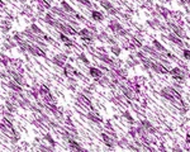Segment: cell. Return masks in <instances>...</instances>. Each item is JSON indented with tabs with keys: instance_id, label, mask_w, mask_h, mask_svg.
Here are the masks:
<instances>
[{
	"instance_id": "6da1fadb",
	"label": "cell",
	"mask_w": 190,
	"mask_h": 152,
	"mask_svg": "<svg viewBox=\"0 0 190 152\" xmlns=\"http://www.w3.org/2000/svg\"><path fill=\"white\" fill-rule=\"evenodd\" d=\"M169 74L172 76V79H174V80L178 81V83H180V84L184 83V80L186 79V76H188V72L184 71V70H183L181 67H179V66L170 69V70H169Z\"/></svg>"
},
{
	"instance_id": "7a4b0ae2",
	"label": "cell",
	"mask_w": 190,
	"mask_h": 152,
	"mask_svg": "<svg viewBox=\"0 0 190 152\" xmlns=\"http://www.w3.org/2000/svg\"><path fill=\"white\" fill-rule=\"evenodd\" d=\"M86 118L91 122V123H94V124H102L103 123V117H102V114L97 109H94V108H90L88 110Z\"/></svg>"
},
{
	"instance_id": "3957f363",
	"label": "cell",
	"mask_w": 190,
	"mask_h": 152,
	"mask_svg": "<svg viewBox=\"0 0 190 152\" xmlns=\"http://www.w3.org/2000/svg\"><path fill=\"white\" fill-rule=\"evenodd\" d=\"M28 52H29L30 55L36 56V57H42V58L47 57V52H46V50H43L42 47H39V46L36 44V43H30Z\"/></svg>"
},
{
	"instance_id": "277c9868",
	"label": "cell",
	"mask_w": 190,
	"mask_h": 152,
	"mask_svg": "<svg viewBox=\"0 0 190 152\" xmlns=\"http://www.w3.org/2000/svg\"><path fill=\"white\" fill-rule=\"evenodd\" d=\"M76 101H77V103H80L81 105H84L85 108H88V109L93 108V103H91V99H90L88 95L83 94L81 91H79V93L76 94Z\"/></svg>"
},
{
	"instance_id": "5b68a950",
	"label": "cell",
	"mask_w": 190,
	"mask_h": 152,
	"mask_svg": "<svg viewBox=\"0 0 190 152\" xmlns=\"http://www.w3.org/2000/svg\"><path fill=\"white\" fill-rule=\"evenodd\" d=\"M67 58H69V56H66L63 52L62 53H57V55H55L52 57V64L58 66V67H63L65 64L67 62Z\"/></svg>"
},
{
	"instance_id": "8992f818",
	"label": "cell",
	"mask_w": 190,
	"mask_h": 152,
	"mask_svg": "<svg viewBox=\"0 0 190 152\" xmlns=\"http://www.w3.org/2000/svg\"><path fill=\"white\" fill-rule=\"evenodd\" d=\"M102 140H103V142H104V145L106 146V147H109V148H114L115 146H117V140L115 138H113L110 134H108L105 131L104 132H102Z\"/></svg>"
},
{
	"instance_id": "52a82bcc",
	"label": "cell",
	"mask_w": 190,
	"mask_h": 152,
	"mask_svg": "<svg viewBox=\"0 0 190 152\" xmlns=\"http://www.w3.org/2000/svg\"><path fill=\"white\" fill-rule=\"evenodd\" d=\"M151 70L155 71V72H157V74H162V75L169 74V69L165 67L162 64H160L158 61H155V60L152 61V64H151Z\"/></svg>"
},
{
	"instance_id": "ba28073f",
	"label": "cell",
	"mask_w": 190,
	"mask_h": 152,
	"mask_svg": "<svg viewBox=\"0 0 190 152\" xmlns=\"http://www.w3.org/2000/svg\"><path fill=\"white\" fill-rule=\"evenodd\" d=\"M4 105H5L7 110H8V112H10V113H13V114H15V113L18 112V109H19V104H18V101L10 100L9 98H8L7 100H5Z\"/></svg>"
},
{
	"instance_id": "9c48e42d",
	"label": "cell",
	"mask_w": 190,
	"mask_h": 152,
	"mask_svg": "<svg viewBox=\"0 0 190 152\" xmlns=\"http://www.w3.org/2000/svg\"><path fill=\"white\" fill-rule=\"evenodd\" d=\"M51 0H37V10L38 13H44L46 10L51 9Z\"/></svg>"
},
{
	"instance_id": "30bf717a",
	"label": "cell",
	"mask_w": 190,
	"mask_h": 152,
	"mask_svg": "<svg viewBox=\"0 0 190 152\" xmlns=\"http://www.w3.org/2000/svg\"><path fill=\"white\" fill-rule=\"evenodd\" d=\"M5 85L9 87V90L17 91V93H22V91H24V90H23V86H20L17 81L13 80V79H8V80L5 81Z\"/></svg>"
},
{
	"instance_id": "8fae6325",
	"label": "cell",
	"mask_w": 190,
	"mask_h": 152,
	"mask_svg": "<svg viewBox=\"0 0 190 152\" xmlns=\"http://www.w3.org/2000/svg\"><path fill=\"white\" fill-rule=\"evenodd\" d=\"M122 24L117 20V19H110L109 23H108V30H112V32L115 34L117 32H119V30L122 29Z\"/></svg>"
},
{
	"instance_id": "7c38bea8",
	"label": "cell",
	"mask_w": 190,
	"mask_h": 152,
	"mask_svg": "<svg viewBox=\"0 0 190 152\" xmlns=\"http://www.w3.org/2000/svg\"><path fill=\"white\" fill-rule=\"evenodd\" d=\"M155 9L158 11V14H160V17L165 20H169L170 19V10L166 9L165 7L162 5H155Z\"/></svg>"
},
{
	"instance_id": "4fadbf2b",
	"label": "cell",
	"mask_w": 190,
	"mask_h": 152,
	"mask_svg": "<svg viewBox=\"0 0 190 152\" xmlns=\"http://www.w3.org/2000/svg\"><path fill=\"white\" fill-rule=\"evenodd\" d=\"M167 39H169L171 43H174V44L179 46V47H183V46L185 44V43H184V41H183V38L178 37L176 34H174L172 32H170V33L167 34Z\"/></svg>"
},
{
	"instance_id": "5bb4252c",
	"label": "cell",
	"mask_w": 190,
	"mask_h": 152,
	"mask_svg": "<svg viewBox=\"0 0 190 152\" xmlns=\"http://www.w3.org/2000/svg\"><path fill=\"white\" fill-rule=\"evenodd\" d=\"M67 145H69V148L72 151H85V148L80 145V142H77L75 138H70L67 141Z\"/></svg>"
},
{
	"instance_id": "9a60e30c",
	"label": "cell",
	"mask_w": 190,
	"mask_h": 152,
	"mask_svg": "<svg viewBox=\"0 0 190 152\" xmlns=\"http://www.w3.org/2000/svg\"><path fill=\"white\" fill-rule=\"evenodd\" d=\"M95 80V83H97V85H99V86H103V87H109V85H110V79H109V76H106V75H103V76H100L99 79H94Z\"/></svg>"
},
{
	"instance_id": "2e32d148",
	"label": "cell",
	"mask_w": 190,
	"mask_h": 152,
	"mask_svg": "<svg viewBox=\"0 0 190 152\" xmlns=\"http://www.w3.org/2000/svg\"><path fill=\"white\" fill-rule=\"evenodd\" d=\"M3 47L5 48V50H13V48H15V47H18V43L15 42L13 38H9V37H7L5 38V41L3 42Z\"/></svg>"
},
{
	"instance_id": "e0dca14e",
	"label": "cell",
	"mask_w": 190,
	"mask_h": 152,
	"mask_svg": "<svg viewBox=\"0 0 190 152\" xmlns=\"http://www.w3.org/2000/svg\"><path fill=\"white\" fill-rule=\"evenodd\" d=\"M63 69V76H66V78H71V76H74V72H75V67L70 64V62H66L65 66L62 67Z\"/></svg>"
},
{
	"instance_id": "ac0fdd59",
	"label": "cell",
	"mask_w": 190,
	"mask_h": 152,
	"mask_svg": "<svg viewBox=\"0 0 190 152\" xmlns=\"http://www.w3.org/2000/svg\"><path fill=\"white\" fill-rule=\"evenodd\" d=\"M89 75L91 76L93 79H99L100 76H103V72H102V70L99 67L91 66V67H89Z\"/></svg>"
},
{
	"instance_id": "d6986e66",
	"label": "cell",
	"mask_w": 190,
	"mask_h": 152,
	"mask_svg": "<svg viewBox=\"0 0 190 152\" xmlns=\"http://www.w3.org/2000/svg\"><path fill=\"white\" fill-rule=\"evenodd\" d=\"M129 42H131V46H132L133 50H136V48H142V38H139V37H137V36H131Z\"/></svg>"
},
{
	"instance_id": "ffe728a7",
	"label": "cell",
	"mask_w": 190,
	"mask_h": 152,
	"mask_svg": "<svg viewBox=\"0 0 190 152\" xmlns=\"http://www.w3.org/2000/svg\"><path fill=\"white\" fill-rule=\"evenodd\" d=\"M110 101H112L113 104H115V105H122V104H124V96H123V94L114 93L113 96L110 98Z\"/></svg>"
},
{
	"instance_id": "44dd1931",
	"label": "cell",
	"mask_w": 190,
	"mask_h": 152,
	"mask_svg": "<svg viewBox=\"0 0 190 152\" xmlns=\"http://www.w3.org/2000/svg\"><path fill=\"white\" fill-rule=\"evenodd\" d=\"M66 86H67V89L71 90V91H74V90L79 86V81H77V79L75 78V76L67 78V84H66Z\"/></svg>"
},
{
	"instance_id": "7402d4cb",
	"label": "cell",
	"mask_w": 190,
	"mask_h": 152,
	"mask_svg": "<svg viewBox=\"0 0 190 152\" xmlns=\"http://www.w3.org/2000/svg\"><path fill=\"white\" fill-rule=\"evenodd\" d=\"M18 104H19V108H22V109H29L30 105H32V101H30V99L25 95V96H23V98L18 101Z\"/></svg>"
},
{
	"instance_id": "603a6c76",
	"label": "cell",
	"mask_w": 190,
	"mask_h": 152,
	"mask_svg": "<svg viewBox=\"0 0 190 152\" xmlns=\"http://www.w3.org/2000/svg\"><path fill=\"white\" fill-rule=\"evenodd\" d=\"M43 20H44L46 24H48V25L53 27L57 19L55 18V14H52V13H47V14L44 15V17H43Z\"/></svg>"
},
{
	"instance_id": "cb8c5ba5",
	"label": "cell",
	"mask_w": 190,
	"mask_h": 152,
	"mask_svg": "<svg viewBox=\"0 0 190 152\" xmlns=\"http://www.w3.org/2000/svg\"><path fill=\"white\" fill-rule=\"evenodd\" d=\"M90 15H91V19L93 20H95V22H103L104 20V15H103V13L102 11H99V10H93L91 13H90Z\"/></svg>"
},
{
	"instance_id": "d4e9b609",
	"label": "cell",
	"mask_w": 190,
	"mask_h": 152,
	"mask_svg": "<svg viewBox=\"0 0 190 152\" xmlns=\"http://www.w3.org/2000/svg\"><path fill=\"white\" fill-rule=\"evenodd\" d=\"M9 67L17 70L19 67H23V61L20 58H10V62H9Z\"/></svg>"
},
{
	"instance_id": "484cf974",
	"label": "cell",
	"mask_w": 190,
	"mask_h": 152,
	"mask_svg": "<svg viewBox=\"0 0 190 152\" xmlns=\"http://www.w3.org/2000/svg\"><path fill=\"white\" fill-rule=\"evenodd\" d=\"M0 28H2V30L4 33H8L11 29V22L9 19H3L2 22H0Z\"/></svg>"
},
{
	"instance_id": "4316f807",
	"label": "cell",
	"mask_w": 190,
	"mask_h": 152,
	"mask_svg": "<svg viewBox=\"0 0 190 152\" xmlns=\"http://www.w3.org/2000/svg\"><path fill=\"white\" fill-rule=\"evenodd\" d=\"M41 100H42L44 104H57V99H56L51 93L47 94V95H44V96H42Z\"/></svg>"
},
{
	"instance_id": "83f0119b",
	"label": "cell",
	"mask_w": 190,
	"mask_h": 152,
	"mask_svg": "<svg viewBox=\"0 0 190 152\" xmlns=\"http://www.w3.org/2000/svg\"><path fill=\"white\" fill-rule=\"evenodd\" d=\"M109 38V34L106 30H100V32H98L97 34H95V39H98L100 42H106Z\"/></svg>"
},
{
	"instance_id": "f1b7e54d",
	"label": "cell",
	"mask_w": 190,
	"mask_h": 152,
	"mask_svg": "<svg viewBox=\"0 0 190 152\" xmlns=\"http://www.w3.org/2000/svg\"><path fill=\"white\" fill-rule=\"evenodd\" d=\"M17 43H18V47L20 48V51H23V52H28V50H29V46H30L29 39H28V41L22 39V41H19V42H17Z\"/></svg>"
},
{
	"instance_id": "f546056e",
	"label": "cell",
	"mask_w": 190,
	"mask_h": 152,
	"mask_svg": "<svg viewBox=\"0 0 190 152\" xmlns=\"http://www.w3.org/2000/svg\"><path fill=\"white\" fill-rule=\"evenodd\" d=\"M63 10H65L66 13H69V14H75L76 11H75V9L67 3V2H65V0H63V2H61V5H60Z\"/></svg>"
},
{
	"instance_id": "4dcf8cb0",
	"label": "cell",
	"mask_w": 190,
	"mask_h": 152,
	"mask_svg": "<svg viewBox=\"0 0 190 152\" xmlns=\"http://www.w3.org/2000/svg\"><path fill=\"white\" fill-rule=\"evenodd\" d=\"M122 118L125 119L127 123H129V124H133V123H134V118H133V115L131 114L129 110H124V112L122 113Z\"/></svg>"
},
{
	"instance_id": "1f68e13d",
	"label": "cell",
	"mask_w": 190,
	"mask_h": 152,
	"mask_svg": "<svg viewBox=\"0 0 190 152\" xmlns=\"http://www.w3.org/2000/svg\"><path fill=\"white\" fill-rule=\"evenodd\" d=\"M152 46H153V47H155L158 52H161V53H166V52H167V50L165 48V46H162L157 39H153V41H152Z\"/></svg>"
},
{
	"instance_id": "d6a6232c",
	"label": "cell",
	"mask_w": 190,
	"mask_h": 152,
	"mask_svg": "<svg viewBox=\"0 0 190 152\" xmlns=\"http://www.w3.org/2000/svg\"><path fill=\"white\" fill-rule=\"evenodd\" d=\"M43 140H44V141H47V143H50L52 147H56V145H57V143H56V141L53 140V137L51 136V133H50V132H46V133H44V136H43Z\"/></svg>"
},
{
	"instance_id": "836d02e7",
	"label": "cell",
	"mask_w": 190,
	"mask_h": 152,
	"mask_svg": "<svg viewBox=\"0 0 190 152\" xmlns=\"http://www.w3.org/2000/svg\"><path fill=\"white\" fill-rule=\"evenodd\" d=\"M9 140H10V142L11 143H18L19 141H20V133L15 129L13 133H11V136H9Z\"/></svg>"
},
{
	"instance_id": "e575fe53",
	"label": "cell",
	"mask_w": 190,
	"mask_h": 152,
	"mask_svg": "<svg viewBox=\"0 0 190 152\" xmlns=\"http://www.w3.org/2000/svg\"><path fill=\"white\" fill-rule=\"evenodd\" d=\"M50 93H51L50 86L46 85V84H41V86H39V95H41V98L47 95V94H50Z\"/></svg>"
},
{
	"instance_id": "d590c367",
	"label": "cell",
	"mask_w": 190,
	"mask_h": 152,
	"mask_svg": "<svg viewBox=\"0 0 190 152\" xmlns=\"http://www.w3.org/2000/svg\"><path fill=\"white\" fill-rule=\"evenodd\" d=\"M122 42V50H125V51H132L133 48H132V46H131V42H129V39H127L125 37H123V39L120 41Z\"/></svg>"
},
{
	"instance_id": "8d00e7d4",
	"label": "cell",
	"mask_w": 190,
	"mask_h": 152,
	"mask_svg": "<svg viewBox=\"0 0 190 152\" xmlns=\"http://www.w3.org/2000/svg\"><path fill=\"white\" fill-rule=\"evenodd\" d=\"M9 62H10V57L4 55V53H0V65L4 66V67H8Z\"/></svg>"
},
{
	"instance_id": "74e56055",
	"label": "cell",
	"mask_w": 190,
	"mask_h": 152,
	"mask_svg": "<svg viewBox=\"0 0 190 152\" xmlns=\"http://www.w3.org/2000/svg\"><path fill=\"white\" fill-rule=\"evenodd\" d=\"M110 51H112V55H114L115 57H119L122 53V47L118 44H113V46H110Z\"/></svg>"
},
{
	"instance_id": "f35d334b",
	"label": "cell",
	"mask_w": 190,
	"mask_h": 152,
	"mask_svg": "<svg viewBox=\"0 0 190 152\" xmlns=\"http://www.w3.org/2000/svg\"><path fill=\"white\" fill-rule=\"evenodd\" d=\"M29 29H30V30H32V32H33L34 34H37V36H43V34H44V33H43V30H42V29H41V28L37 25V24H34V23L29 27Z\"/></svg>"
},
{
	"instance_id": "ab89813d",
	"label": "cell",
	"mask_w": 190,
	"mask_h": 152,
	"mask_svg": "<svg viewBox=\"0 0 190 152\" xmlns=\"http://www.w3.org/2000/svg\"><path fill=\"white\" fill-rule=\"evenodd\" d=\"M128 143H129V141L127 140L125 137H122V138L117 140V146H118V147H120V148H127Z\"/></svg>"
},
{
	"instance_id": "60d3db41",
	"label": "cell",
	"mask_w": 190,
	"mask_h": 152,
	"mask_svg": "<svg viewBox=\"0 0 190 152\" xmlns=\"http://www.w3.org/2000/svg\"><path fill=\"white\" fill-rule=\"evenodd\" d=\"M99 3L102 5V8L105 10H109L110 8H113V4L110 3V0H99Z\"/></svg>"
},
{
	"instance_id": "b9f144b4",
	"label": "cell",
	"mask_w": 190,
	"mask_h": 152,
	"mask_svg": "<svg viewBox=\"0 0 190 152\" xmlns=\"http://www.w3.org/2000/svg\"><path fill=\"white\" fill-rule=\"evenodd\" d=\"M142 8H143V9H147V10H152V9L155 8V4H153L152 0H145L143 4H142Z\"/></svg>"
},
{
	"instance_id": "7bdbcfd3",
	"label": "cell",
	"mask_w": 190,
	"mask_h": 152,
	"mask_svg": "<svg viewBox=\"0 0 190 152\" xmlns=\"http://www.w3.org/2000/svg\"><path fill=\"white\" fill-rule=\"evenodd\" d=\"M137 65H139V60H136L134 57H131L129 60H127V66L128 67H136Z\"/></svg>"
},
{
	"instance_id": "ee69618b",
	"label": "cell",
	"mask_w": 190,
	"mask_h": 152,
	"mask_svg": "<svg viewBox=\"0 0 190 152\" xmlns=\"http://www.w3.org/2000/svg\"><path fill=\"white\" fill-rule=\"evenodd\" d=\"M139 124H141L142 127H143V128H146L147 131L153 126V124H152V122H150L148 119H142V120H139Z\"/></svg>"
},
{
	"instance_id": "f6af8a7d",
	"label": "cell",
	"mask_w": 190,
	"mask_h": 152,
	"mask_svg": "<svg viewBox=\"0 0 190 152\" xmlns=\"http://www.w3.org/2000/svg\"><path fill=\"white\" fill-rule=\"evenodd\" d=\"M77 60H80L81 62H83L84 65H86V66H89V64H90V61H89V58L85 56V53H79V55H77Z\"/></svg>"
},
{
	"instance_id": "bcb514c9",
	"label": "cell",
	"mask_w": 190,
	"mask_h": 152,
	"mask_svg": "<svg viewBox=\"0 0 190 152\" xmlns=\"http://www.w3.org/2000/svg\"><path fill=\"white\" fill-rule=\"evenodd\" d=\"M137 85H139V86H142L145 84V81H146V79L145 78H142V76H134V78L132 79Z\"/></svg>"
},
{
	"instance_id": "7dc6e473",
	"label": "cell",
	"mask_w": 190,
	"mask_h": 152,
	"mask_svg": "<svg viewBox=\"0 0 190 152\" xmlns=\"http://www.w3.org/2000/svg\"><path fill=\"white\" fill-rule=\"evenodd\" d=\"M74 17H75V19L77 20V22H80V23H86V18L84 17V15L83 14H80V13H75L74 14Z\"/></svg>"
},
{
	"instance_id": "c3c4849f",
	"label": "cell",
	"mask_w": 190,
	"mask_h": 152,
	"mask_svg": "<svg viewBox=\"0 0 190 152\" xmlns=\"http://www.w3.org/2000/svg\"><path fill=\"white\" fill-rule=\"evenodd\" d=\"M76 2L80 3V4H83L86 8H94V4H93L91 0H76Z\"/></svg>"
},
{
	"instance_id": "681fc988",
	"label": "cell",
	"mask_w": 190,
	"mask_h": 152,
	"mask_svg": "<svg viewBox=\"0 0 190 152\" xmlns=\"http://www.w3.org/2000/svg\"><path fill=\"white\" fill-rule=\"evenodd\" d=\"M128 136H129V137H132V140H133V138H136V137H137V131H136V127H131V128H129V131H128Z\"/></svg>"
},
{
	"instance_id": "f907efd6",
	"label": "cell",
	"mask_w": 190,
	"mask_h": 152,
	"mask_svg": "<svg viewBox=\"0 0 190 152\" xmlns=\"http://www.w3.org/2000/svg\"><path fill=\"white\" fill-rule=\"evenodd\" d=\"M112 119H108V120H105L104 122V128L105 129H112L113 128V123H112Z\"/></svg>"
},
{
	"instance_id": "816d5d0a",
	"label": "cell",
	"mask_w": 190,
	"mask_h": 152,
	"mask_svg": "<svg viewBox=\"0 0 190 152\" xmlns=\"http://www.w3.org/2000/svg\"><path fill=\"white\" fill-rule=\"evenodd\" d=\"M183 57H184L186 61H190V50H188V48L183 50Z\"/></svg>"
},
{
	"instance_id": "f5cc1de1",
	"label": "cell",
	"mask_w": 190,
	"mask_h": 152,
	"mask_svg": "<svg viewBox=\"0 0 190 152\" xmlns=\"http://www.w3.org/2000/svg\"><path fill=\"white\" fill-rule=\"evenodd\" d=\"M13 39L15 41V42H19V41H22L23 39V33H15L14 36H13Z\"/></svg>"
},
{
	"instance_id": "db71d44e",
	"label": "cell",
	"mask_w": 190,
	"mask_h": 152,
	"mask_svg": "<svg viewBox=\"0 0 190 152\" xmlns=\"http://www.w3.org/2000/svg\"><path fill=\"white\" fill-rule=\"evenodd\" d=\"M106 13H108L109 15H117V14H119V10L115 9V8L113 7V8H110L109 10H106Z\"/></svg>"
},
{
	"instance_id": "11a10c76",
	"label": "cell",
	"mask_w": 190,
	"mask_h": 152,
	"mask_svg": "<svg viewBox=\"0 0 190 152\" xmlns=\"http://www.w3.org/2000/svg\"><path fill=\"white\" fill-rule=\"evenodd\" d=\"M110 46H113V44H117V39H115V37H110L109 36V38H108V41H106Z\"/></svg>"
},
{
	"instance_id": "9f6ffc18",
	"label": "cell",
	"mask_w": 190,
	"mask_h": 152,
	"mask_svg": "<svg viewBox=\"0 0 190 152\" xmlns=\"http://www.w3.org/2000/svg\"><path fill=\"white\" fill-rule=\"evenodd\" d=\"M5 112H7V108H5V105H4V104H0V114L3 115Z\"/></svg>"
},
{
	"instance_id": "6f0895ef",
	"label": "cell",
	"mask_w": 190,
	"mask_h": 152,
	"mask_svg": "<svg viewBox=\"0 0 190 152\" xmlns=\"http://www.w3.org/2000/svg\"><path fill=\"white\" fill-rule=\"evenodd\" d=\"M5 7V4H4V2H3V0H0V9H3Z\"/></svg>"
},
{
	"instance_id": "680465c9",
	"label": "cell",
	"mask_w": 190,
	"mask_h": 152,
	"mask_svg": "<svg viewBox=\"0 0 190 152\" xmlns=\"http://www.w3.org/2000/svg\"><path fill=\"white\" fill-rule=\"evenodd\" d=\"M186 78H189V79H190V72L188 74V76H186Z\"/></svg>"
}]
</instances>
